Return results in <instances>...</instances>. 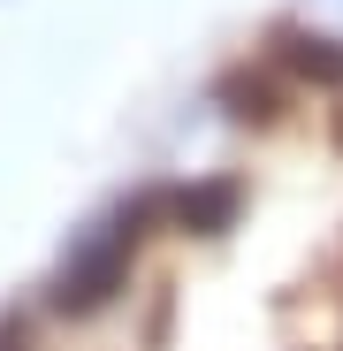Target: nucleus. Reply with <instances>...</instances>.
Returning a JSON list of instances; mask_svg holds the SVG:
<instances>
[{
    "instance_id": "obj_2",
    "label": "nucleus",
    "mask_w": 343,
    "mask_h": 351,
    "mask_svg": "<svg viewBox=\"0 0 343 351\" xmlns=\"http://www.w3.org/2000/svg\"><path fill=\"white\" fill-rule=\"evenodd\" d=\"M214 107H221L237 130H282L290 107H298V84L282 77L267 53H237V62L214 77Z\"/></svg>"
},
{
    "instance_id": "obj_5",
    "label": "nucleus",
    "mask_w": 343,
    "mask_h": 351,
    "mask_svg": "<svg viewBox=\"0 0 343 351\" xmlns=\"http://www.w3.org/2000/svg\"><path fill=\"white\" fill-rule=\"evenodd\" d=\"M0 351H38V313H31V306L0 313Z\"/></svg>"
},
{
    "instance_id": "obj_3",
    "label": "nucleus",
    "mask_w": 343,
    "mask_h": 351,
    "mask_svg": "<svg viewBox=\"0 0 343 351\" xmlns=\"http://www.w3.org/2000/svg\"><path fill=\"white\" fill-rule=\"evenodd\" d=\"M267 62L290 77L298 92H320V99H343V31H320L305 16H282L267 23Z\"/></svg>"
},
{
    "instance_id": "obj_6",
    "label": "nucleus",
    "mask_w": 343,
    "mask_h": 351,
    "mask_svg": "<svg viewBox=\"0 0 343 351\" xmlns=\"http://www.w3.org/2000/svg\"><path fill=\"white\" fill-rule=\"evenodd\" d=\"M328 145L343 153V107H328Z\"/></svg>"
},
{
    "instance_id": "obj_4",
    "label": "nucleus",
    "mask_w": 343,
    "mask_h": 351,
    "mask_svg": "<svg viewBox=\"0 0 343 351\" xmlns=\"http://www.w3.org/2000/svg\"><path fill=\"white\" fill-rule=\"evenodd\" d=\"M244 214V176H199V184H168V229L176 237H229Z\"/></svg>"
},
{
    "instance_id": "obj_1",
    "label": "nucleus",
    "mask_w": 343,
    "mask_h": 351,
    "mask_svg": "<svg viewBox=\"0 0 343 351\" xmlns=\"http://www.w3.org/2000/svg\"><path fill=\"white\" fill-rule=\"evenodd\" d=\"M153 229H168V191H138V199H123L107 221H92L84 237L62 252V267H53V282H46L38 306L62 313V321H92V313H107V306L130 290L138 252L153 245Z\"/></svg>"
}]
</instances>
